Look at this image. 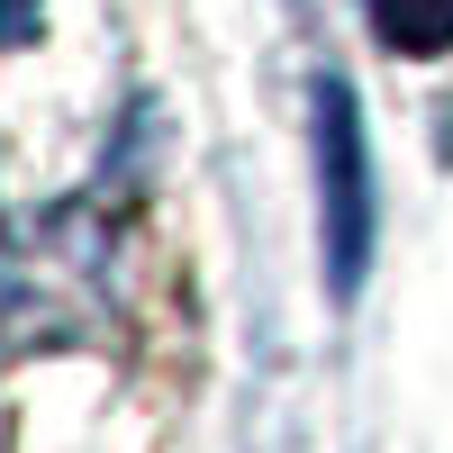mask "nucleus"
I'll use <instances>...</instances> for the list:
<instances>
[{
	"instance_id": "1",
	"label": "nucleus",
	"mask_w": 453,
	"mask_h": 453,
	"mask_svg": "<svg viewBox=\"0 0 453 453\" xmlns=\"http://www.w3.org/2000/svg\"><path fill=\"white\" fill-rule=\"evenodd\" d=\"M318 127H326V164H335V281L354 290V263H363V136H354V100L326 91Z\"/></svg>"
},
{
	"instance_id": "2",
	"label": "nucleus",
	"mask_w": 453,
	"mask_h": 453,
	"mask_svg": "<svg viewBox=\"0 0 453 453\" xmlns=\"http://www.w3.org/2000/svg\"><path fill=\"white\" fill-rule=\"evenodd\" d=\"M363 10H372V36L390 55H408V64L453 55V0H363Z\"/></svg>"
}]
</instances>
